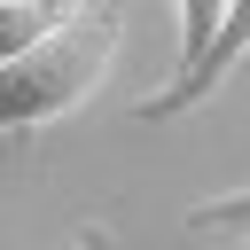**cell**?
<instances>
[{"label": "cell", "mask_w": 250, "mask_h": 250, "mask_svg": "<svg viewBox=\"0 0 250 250\" xmlns=\"http://www.w3.org/2000/svg\"><path fill=\"white\" fill-rule=\"evenodd\" d=\"M125 47V16L117 0H86L70 23H55L39 47H23L16 62H0V133H39L70 109L94 102V86L109 78Z\"/></svg>", "instance_id": "cell-1"}, {"label": "cell", "mask_w": 250, "mask_h": 250, "mask_svg": "<svg viewBox=\"0 0 250 250\" xmlns=\"http://www.w3.org/2000/svg\"><path fill=\"white\" fill-rule=\"evenodd\" d=\"M242 55H250V0H227V16H219V31H211V47H203L188 70H172V86H156L133 117H141V125H156V117H180V109L211 102V94L242 70Z\"/></svg>", "instance_id": "cell-2"}, {"label": "cell", "mask_w": 250, "mask_h": 250, "mask_svg": "<svg viewBox=\"0 0 250 250\" xmlns=\"http://www.w3.org/2000/svg\"><path fill=\"white\" fill-rule=\"evenodd\" d=\"M86 0H0V62H16L23 47H39L55 23H70Z\"/></svg>", "instance_id": "cell-3"}, {"label": "cell", "mask_w": 250, "mask_h": 250, "mask_svg": "<svg viewBox=\"0 0 250 250\" xmlns=\"http://www.w3.org/2000/svg\"><path fill=\"white\" fill-rule=\"evenodd\" d=\"M219 16H227V0H172V23H180V70H188V62L211 47Z\"/></svg>", "instance_id": "cell-4"}, {"label": "cell", "mask_w": 250, "mask_h": 250, "mask_svg": "<svg viewBox=\"0 0 250 250\" xmlns=\"http://www.w3.org/2000/svg\"><path fill=\"white\" fill-rule=\"evenodd\" d=\"M227 219H250V180H242V188H227V195H211V203H195V211H188V227H227Z\"/></svg>", "instance_id": "cell-5"}, {"label": "cell", "mask_w": 250, "mask_h": 250, "mask_svg": "<svg viewBox=\"0 0 250 250\" xmlns=\"http://www.w3.org/2000/svg\"><path fill=\"white\" fill-rule=\"evenodd\" d=\"M78 250H102V242H94V234H86V242H78Z\"/></svg>", "instance_id": "cell-6"}, {"label": "cell", "mask_w": 250, "mask_h": 250, "mask_svg": "<svg viewBox=\"0 0 250 250\" xmlns=\"http://www.w3.org/2000/svg\"><path fill=\"white\" fill-rule=\"evenodd\" d=\"M242 250H250V242H242Z\"/></svg>", "instance_id": "cell-7"}]
</instances>
